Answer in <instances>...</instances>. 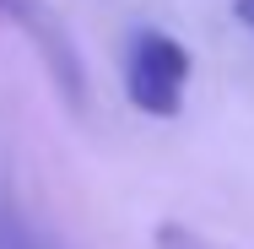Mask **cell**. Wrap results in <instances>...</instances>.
Instances as JSON below:
<instances>
[{
	"instance_id": "obj_1",
	"label": "cell",
	"mask_w": 254,
	"mask_h": 249,
	"mask_svg": "<svg viewBox=\"0 0 254 249\" xmlns=\"http://www.w3.org/2000/svg\"><path fill=\"white\" fill-rule=\"evenodd\" d=\"M184 92H190V49L162 27H141L125 49V98L146 119H179Z\"/></svg>"
},
{
	"instance_id": "obj_2",
	"label": "cell",
	"mask_w": 254,
	"mask_h": 249,
	"mask_svg": "<svg viewBox=\"0 0 254 249\" xmlns=\"http://www.w3.org/2000/svg\"><path fill=\"white\" fill-rule=\"evenodd\" d=\"M0 22L33 44L60 103L70 114H87V60L76 49V33L65 27V16L54 11V0H0Z\"/></svg>"
},
{
	"instance_id": "obj_3",
	"label": "cell",
	"mask_w": 254,
	"mask_h": 249,
	"mask_svg": "<svg viewBox=\"0 0 254 249\" xmlns=\"http://www.w3.org/2000/svg\"><path fill=\"white\" fill-rule=\"evenodd\" d=\"M157 249H222V244H211V239L179 228V222H162V228H157Z\"/></svg>"
},
{
	"instance_id": "obj_4",
	"label": "cell",
	"mask_w": 254,
	"mask_h": 249,
	"mask_svg": "<svg viewBox=\"0 0 254 249\" xmlns=\"http://www.w3.org/2000/svg\"><path fill=\"white\" fill-rule=\"evenodd\" d=\"M233 16H238V22L254 33V0H233Z\"/></svg>"
}]
</instances>
